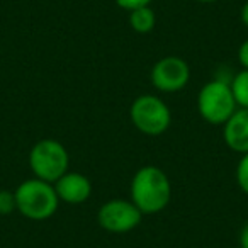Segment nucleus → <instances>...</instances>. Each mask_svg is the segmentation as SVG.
<instances>
[{
  "label": "nucleus",
  "instance_id": "obj_17",
  "mask_svg": "<svg viewBox=\"0 0 248 248\" xmlns=\"http://www.w3.org/2000/svg\"><path fill=\"white\" fill-rule=\"evenodd\" d=\"M240 21L245 28H248V2H245L241 5V11H240Z\"/></svg>",
  "mask_w": 248,
  "mask_h": 248
},
{
  "label": "nucleus",
  "instance_id": "obj_8",
  "mask_svg": "<svg viewBox=\"0 0 248 248\" xmlns=\"http://www.w3.org/2000/svg\"><path fill=\"white\" fill-rule=\"evenodd\" d=\"M53 186L58 194L60 202L77 206L89 201V197L92 196V182L89 177L80 172H66Z\"/></svg>",
  "mask_w": 248,
  "mask_h": 248
},
{
  "label": "nucleus",
  "instance_id": "obj_13",
  "mask_svg": "<svg viewBox=\"0 0 248 248\" xmlns=\"http://www.w3.org/2000/svg\"><path fill=\"white\" fill-rule=\"evenodd\" d=\"M16 211V194L14 190L2 189L0 190V216H7V214Z\"/></svg>",
  "mask_w": 248,
  "mask_h": 248
},
{
  "label": "nucleus",
  "instance_id": "obj_14",
  "mask_svg": "<svg viewBox=\"0 0 248 248\" xmlns=\"http://www.w3.org/2000/svg\"><path fill=\"white\" fill-rule=\"evenodd\" d=\"M117 5H119L121 9H124V11H135V9H140V7H146V5H150L153 2V0H114Z\"/></svg>",
  "mask_w": 248,
  "mask_h": 248
},
{
  "label": "nucleus",
  "instance_id": "obj_4",
  "mask_svg": "<svg viewBox=\"0 0 248 248\" xmlns=\"http://www.w3.org/2000/svg\"><path fill=\"white\" fill-rule=\"evenodd\" d=\"M70 155L60 141L53 138L39 140L29 152V167L36 179L55 184L68 172Z\"/></svg>",
  "mask_w": 248,
  "mask_h": 248
},
{
  "label": "nucleus",
  "instance_id": "obj_6",
  "mask_svg": "<svg viewBox=\"0 0 248 248\" xmlns=\"http://www.w3.org/2000/svg\"><path fill=\"white\" fill-rule=\"evenodd\" d=\"M143 214L131 201L110 199L97 211V223L107 233L124 234L140 226Z\"/></svg>",
  "mask_w": 248,
  "mask_h": 248
},
{
  "label": "nucleus",
  "instance_id": "obj_9",
  "mask_svg": "<svg viewBox=\"0 0 248 248\" xmlns=\"http://www.w3.org/2000/svg\"><path fill=\"white\" fill-rule=\"evenodd\" d=\"M223 138L230 150L245 155L248 153V109L238 107L223 124Z\"/></svg>",
  "mask_w": 248,
  "mask_h": 248
},
{
  "label": "nucleus",
  "instance_id": "obj_7",
  "mask_svg": "<svg viewBox=\"0 0 248 248\" xmlns=\"http://www.w3.org/2000/svg\"><path fill=\"white\" fill-rule=\"evenodd\" d=\"M150 80L158 92H180L186 89L190 80V66L180 56H163L153 65Z\"/></svg>",
  "mask_w": 248,
  "mask_h": 248
},
{
  "label": "nucleus",
  "instance_id": "obj_2",
  "mask_svg": "<svg viewBox=\"0 0 248 248\" xmlns=\"http://www.w3.org/2000/svg\"><path fill=\"white\" fill-rule=\"evenodd\" d=\"M16 209L31 221H46L55 216L60 207L55 186L41 179H28L17 186Z\"/></svg>",
  "mask_w": 248,
  "mask_h": 248
},
{
  "label": "nucleus",
  "instance_id": "obj_12",
  "mask_svg": "<svg viewBox=\"0 0 248 248\" xmlns=\"http://www.w3.org/2000/svg\"><path fill=\"white\" fill-rule=\"evenodd\" d=\"M236 184L241 192L248 196V153L241 155L236 165Z\"/></svg>",
  "mask_w": 248,
  "mask_h": 248
},
{
  "label": "nucleus",
  "instance_id": "obj_11",
  "mask_svg": "<svg viewBox=\"0 0 248 248\" xmlns=\"http://www.w3.org/2000/svg\"><path fill=\"white\" fill-rule=\"evenodd\" d=\"M230 85L238 107L248 109V70L243 68L238 73H234L233 78L230 80Z\"/></svg>",
  "mask_w": 248,
  "mask_h": 248
},
{
  "label": "nucleus",
  "instance_id": "obj_15",
  "mask_svg": "<svg viewBox=\"0 0 248 248\" xmlns=\"http://www.w3.org/2000/svg\"><path fill=\"white\" fill-rule=\"evenodd\" d=\"M238 62H240L241 68L248 70V39H245L238 48Z\"/></svg>",
  "mask_w": 248,
  "mask_h": 248
},
{
  "label": "nucleus",
  "instance_id": "obj_18",
  "mask_svg": "<svg viewBox=\"0 0 248 248\" xmlns=\"http://www.w3.org/2000/svg\"><path fill=\"white\" fill-rule=\"evenodd\" d=\"M196 2H202V4H213V2H217V0H196Z\"/></svg>",
  "mask_w": 248,
  "mask_h": 248
},
{
  "label": "nucleus",
  "instance_id": "obj_3",
  "mask_svg": "<svg viewBox=\"0 0 248 248\" xmlns=\"http://www.w3.org/2000/svg\"><path fill=\"white\" fill-rule=\"evenodd\" d=\"M238 109L228 80L214 78L202 85L197 93V110L206 123L223 126Z\"/></svg>",
  "mask_w": 248,
  "mask_h": 248
},
{
  "label": "nucleus",
  "instance_id": "obj_16",
  "mask_svg": "<svg viewBox=\"0 0 248 248\" xmlns=\"http://www.w3.org/2000/svg\"><path fill=\"white\" fill-rule=\"evenodd\" d=\"M240 248H248V221L240 231Z\"/></svg>",
  "mask_w": 248,
  "mask_h": 248
},
{
  "label": "nucleus",
  "instance_id": "obj_10",
  "mask_svg": "<svg viewBox=\"0 0 248 248\" xmlns=\"http://www.w3.org/2000/svg\"><path fill=\"white\" fill-rule=\"evenodd\" d=\"M156 24V16L150 5L146 7H140L129 12V26L135 32L138 34H148L155 29Z\"/></svg>",
  "mask_w": 248,
  "mask_h": 248
},
{
  "label": "nucleus",
  "instance_id": "obj_1",
  "mask_svg": "<svg viewBox=\"0 0 248 248\" xmlns=\"http://www.w3.org/2000/svg\"><path fill=\"white\" fill-rule=\"evenodd\" d=\"M131 202L141 214H158L172 199V186L169 175L156 165H145L133 175Z\"/></svg>",
  "mask_w": 248,
  "mask_h": 248
},
{
  "label": "nucleus",
  "instance_id": "obj_5",
  "mask_svg": "<svg viewBox=\"0 0 248 248\" xmlns=\"http://www.w3.org/2000/svg\"><path fill=\"white\" fill-rule=\"evenodd\" d=\"M129 117L133 126L146 136L163 135L172 124L170 107L165 104V100L152 93H143L133 100Z\"/></svg>",
  "mask_w": 248,
  "mask_h": 248
}]
</instances>
